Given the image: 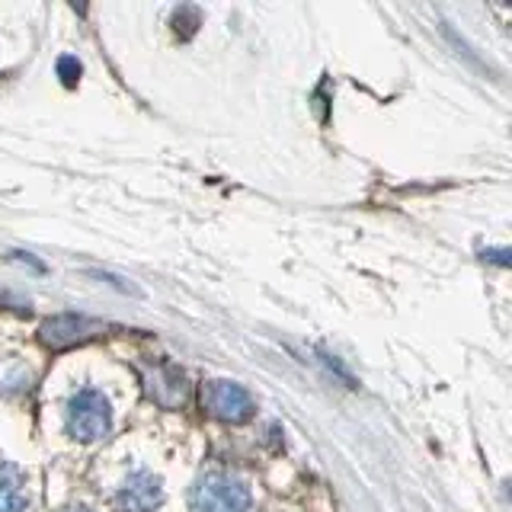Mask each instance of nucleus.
I'll use <instances>...</instances> for the list:
<instances>
[{
  "instance_id": "1",
  "label": "nucleus",
  "mask_w": 512,
  "mask_h": 512,
  "mask_svg": "<svg viewBox=\"0 0 512 512\" xmlns=\"http://www.w3.org/2000/svg\"><path fill=\"white\" fill-rule=\"evenodd\" d=\"M68 429L77 439H100L109 429V404L103 394L96 391H80L71 400L68 410Z\"/></svg>"
},
{
  "instance_id": "2",
  "label": "nucleus",
  "mask_w": 512,
  "mask_h": 512,
  "mask_svg": "<svg viewBox=\"0 0 512 512\" xmlns=\"http://www.w3.org/2000/svg\"><path fill=\"white\" fill-rule=\"evenodd\" d=\"M202 400L215 416H221V420H231V423H244L247 416L253 413L250 394L240 388V384H231V381H212L202 391Z\"/></svg>"
},
{
  "instance_id": "3",
  "label": "nucleus",
  "mask_w": 512,
  "mask_h": 512,
  "mask_svg": "<svg viewBox=\"0 0 512 512\" xmlns=\"http://www.w3.org/2000/svg\"><path fill=\"white\" fill-rule=\"evenodd\" d=\"M96 330H100V324H93V320L80 317V314H58L39 327V340L48 349H68V346L84 343Z\"/></svg>"
},
{
  "instance_id": "4",
  "label": "nucleus",
  "mask_w": 512,
  "mask_h": 512,
  "mask_svg": "<svg viewBox=\"0 0 512 512\" xmlns=\"http://www.w3.org/2000/svg\"><path fill=\"white\" fill-rule=\"evenodd\" d=\"M250 496L234 480H205L196 490V512H247Z\"/></svg>"
},
{
  "instance_id": "5",
  "label": "nucleus",
  "mask_w": 512,
  "mask_h": 512,
  "mask_svg": "<svg viewBox=\"0 0 512 512\" xmlns=\"http://www.w3.org/2000/svg\"><path fill=\"white\" fill-rule=\"evenodd\" d=\"M23 506L26 496L20 487V477L7 464H0V512H23Z\"/></svg>"
},
{
  "instance_id": "6",
  "label": "nucleus",
  "mask_w": 512,
  "mask_h": 512,
  "mask_svg": "<svg viewBox=\"0 0 512 512\" xmlns=\"http://www.w3.org/2000/svg\"><path fill=\"white\" fill-rule=\"evenodd\" d=\"M58 74L64 77V84H74V80L80 77V64L74 58H61L58 61Z\"/></svg>"
}]
</instances>
